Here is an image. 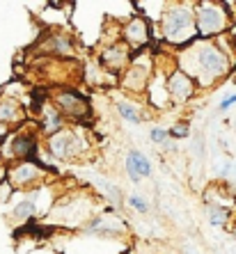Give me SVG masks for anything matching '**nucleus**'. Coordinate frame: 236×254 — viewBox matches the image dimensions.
Instances as JSON below:
<instances>
[{"label": "nucleus", "mask_w": 236, "mask_h": 254, "mask_svg": "<svg viewBox=\"0 0 236 254\" xmlns=\"http://www.w3.org/2000/svg\"><path fill=\"white\" fill-rule=\"evenodd\" d=\"M193 83H211V80H218L230 73V58L220 51L216 44H202V46L193 48Z\"/></svg>", "instance_id": "obj_1"}, {"label": "nucleus", "mask_w": 236, "mask_h": 254, "mask_svg": "<svg viewBox=\"0 0 236 254\" xmlns=\"http://www.w3.org/2000/svg\"><path fill=\"white\" fill-rule=\"evenodd\" d=\"M163 37L177 46H190L197 39L195 14L188 5H174L163 14Z\"/></svg>", "instance_id": "obj_2"}, {"label": "nucleus", "mask_w": 236, "mask_h": 254, "mask_svg": "<svg viewBox=\"0 0 236 254\" xmlns=\"http://www.w3.org/2000/svg\"><path fill=\"white\" fill-rule=\"evenodd\" d=\"M193 14H195V32L202 39L225 32V28L230 23V14L225 12V7H218L213 2H200L193 9Z\"/></svg>", "instance_id": "obj_3"}, {"label": "nucleus", "mask_w": 236, "mask_h": 254, "mask_svg": "<svg viewBox=\"0 0 236 254\" xmlns=\"http://www.w3.org/2000/svg\"><path fill=\"white\" fill-rule=\"evenodd\" d=\"M55 110L62 117H69L74 122H85L89 117V103L76 89H60L55 96Z\"/></svg>", "instance_id": "obj_4"}, {"label": "nucleus", "mask_w": 236, "mask_h": 254, "mask_svg": "<svg viewBox=\"0 0 236 254\" xmlns=\"http://www.w3.org/2000/svg\"><path fill=\"white\" fill-rule=\"evenodd\" d=\"M46 167L42 163H35V160H18L12 170L7 172V184L16 186V188H23V186H35L39 179L44 177Z\"/></svg>", "instance_id": "obj_5"}, {"label": "nucleus", "mask_w": 236, "mask_h": 254, "mask_svg": "<svg viewBox=\"0 0 236 254\" xmlns=\"http://www.w3.org/2000/svg\"><path fill=\"white\" fill-rule=\"evenodd\" d=\"M78 140H80V137H78L71 128L65 126V128L58 130L55 135L48 137V151H51L58 160H69L80 151V142Z\"/></svg>", "instance_id": "obj_6"}, {"label": "nucleus", "mask_w": 236, "mask_h": 254, "mask_svg": "<svg viewBox=\"0 0 236 254\" xmlns=\"http://www.w3.org/2000/svg\"><path fill=\"white\" fill-rule=\"evenodd\" d=\"M165 89L177 103H186V101L195 94V83L190 80L188 73H183L181 69H177L170 73V78H167V83H165Z\"/></svg>", "instance_id": "obj_7"}, {"label": "nucleus", "mask_w": 236, "mask_h": 254, "mask_svg": "<svg viewBox=\"0 0 236 254\" xmlns=\"http://www.w3.org/2000/svg\"><path fill=\"white\" fill-rule=\"evenodd\" d=\"M126 172H129V179L133 184H140L142 177H149L152 174V163L142 151L138 149H131L129 156H126Z\"/></svg>", "instance_id": "obj_8"}, {"label": "nucleus", "mask_w": 236, "mask_h": 254, "mask_svg": "<svg viewBox=\"0 0 236 254\" xmlns=\"http://www.w3.org/2000/svg\"><path fill=\"white\" fill-rule=\"evenodd\" d=\"M149 25H147V21L145 18H140V16H136L131 23H126V28H124V42H126V46H140V48H145L147 46V42H149Z\"/></svg>", "instance_id": "obj_9"}, {"label": "nucleus", "mask_w": 236, "mask_h": 254, "mask_svg": "<svg viewBox=\"0 0 236 254\" xmlns=\"http://www.w3.org/2000/svg\"><path fill=\"white\" fill-rule=\"evenodd\" d=\"M129 46L126 44H122V46H108L103 53H101V64L106 66V69L110 71H119V69H124L126 62H129Z\"/></svg>", "instance_id": "obj_10"}, {"label": "nucleus", "mask_w": 236, "mask_h": 254, "mask_svg": "<svg viewBox=\"0 0 236 254\" xmlns=\"http://www.w3.org/2000/svg\"><path fill=\"white\" fill-rule=\"evenodd\" d=\"M9 151H12V156L16 160H35L37 163V140L32 135L14 137Z\"/></svg>", "instance_id": "obj_11"}, {"label": "nucleus", "mask_w": 236, "mask_h": 254, "mask_svg": "<svg viewBox=\"0 0 236 254\" xmlns=\"http://www.w3.org/2000/svg\"><path fill=\"white\" fill-rule=\"evenodd\" d=\"M65 128V117L55 110V106H42V133L46 137L55 135Z\"/></svg>", "instance_id": "obj_12"}, {"label": "nucleus", "mask_w": 236, "mask_h": 254, "mask_svg": "<svg viewBox=\"0 0 236 254\" xmlns=\"http://www.w3.org/2000/svg\"><path fill=\"white\" fill-rule=\"evenodd\" d=\"M46 51H48V53H58V55H71L69 37L51 32V35L46 37Z\"/></svg>", "instance_id": "obj_13"}, {"label": "nucleus", "mask_w": 236, "mask_h": 254, "mask_svg": "<svg viewBox=\"0 0 236 254\" xmlns=\"http://www.w3.org/2000/svg\"><path fill=\"white\" fill-rule=\"evenodd\" d=\"M35 213H37L35 201L25 199V201H21V204H16V206H14L12 218H14V222H28V220L35 218Z\"/></svg>", "instance_id": "obj_14"}, {"label": "nucleus", "mask_w": 236, "mask_h": 254, "mask_svg": "<svg viewBox=\"0 0 236 254\" xmlns=\"http://www.w3.org/2000/svg\"><path fill=\"white\" fill-rule=\"evenodd\" d=\"M115 108H117V113L122 115L126 122H131V124H142V113L136 106H131L129 101H117Z\"/></svg>", "instance_id": "obj_15"}, {"label": "nucleus", "mask_w": 236, "mask_h": 254, "mask_svg": "<svg viewBox=\"0 0 236 254\" xmlns=\"http://www.w3.org/2000/svg\"><path fill=\"white\" fill-rule=\"evenodd\" d=\"M149 140L154 142V144H158V147L163 149H177V144L174 142H170V137H167V130L165 128H160V126H154L152 130H149Z\"/></svg>", "instance_id": "obj_16"}, {"label": "nucleus", "mask_w": 236, "mask_h": 254, "mask_svg": "<svg viewBox=\"0 0 236 254\" xmlns=\"http://www.w3.org/2000/svg\"><path fill=\"white\" fill-rule=\"evenodd\" d=\"M207 218H209V222H211L213 227H223V225H227V220H230V211L213 204V206L207 208Z\"/></svg>", "instance_id": "obj_17"}, {"label": "nucleus", "mask_w": 236, "mask_h": 254, "mask_svg": "<svg viewBox=\"0 0 236 254\" xmlns=\"http://www.w3.org/2000/svg\"><path fill=\"white\" fill-rule=\"evenodd\" d=\"M14 119H18V103L16 101H2L0 103V122L9 124Z\"/></svg>", "instance_id": "obj_18"}, {"label": "nucleus", "mask_w": 236, "mask_h": 254, "mask_svg": "<svg viewBox=\"0 0 236 254\" xmlns=\"http://www.w3.org/2000/svg\"><path fill=\"white\" fill-rule=\"evenodd\" d=\"M188 133H190L188 122H179V124H174L170 130H167V137H170V140H181V137H186Z\"/></svg>", "instance_id": "obj_19"}, {"label": "nucleus", "mask_w": 236, "mask_h": 254, "mask_svg": "<svg viewBox=\"0 0 236 254\" xmlns=\"http://www.w3.org/2000/svg\"><path fill=\"white\" fill-rule=\"evenodd\" d=\"M126 201H129V204L136 208L138 213H147V211H149V204L142 199L140 195H136V192H133V195H129V199H126Z\"/></svg>", "instance_id": "obj_20"}, {"label": "nucleus", "mask_w": 236, "mask_h": 254, "mask_svg": "<svg viewBox=\"0 0 236 254\" xmlns=\"http://www.w3.org/2000/svg\"><path fill=\"white\" fill-rule=\"evenodd\" d=\"M234 103H236V94H227V96H225V99L218 103V113H227V110H230Z\"/></svg>", "instance_id": "obj_21"}, {"label": "nucleus", "mask_w": 236, "mask_h": 254, "mask_svg": "<svg viewBox=\"0 0 236 254\" xmlns=\"http://www.w3.org/2000/svg\"><path fill=\"white\" fill-rule=\"evenodd\" d=\"M7 133H9V126L0 122V140H2V137H7Z\"/></svg>", "instance_id": "obj_22"}, {"label": "nucleus", "mask_w": 236, "mask_h": 254, "mask_svg": "<svg viewBox=\"0 0 236 254\" xmlns=\"http://www.w3.org/2000/svg\"><path fill=\"white\" fill-rule=\"evenodd\" d=\"M2 181H7V170L0 165V184H2Z\"/></svg>", "instance_id": "obj_23"}, {"label": "nucleus", "mask_w": 236, "mask_h": 254, "mask_svg": "<svg viewBox=\"0 0 236 254\" xmlns=\"http://www.w3.org/2000/svg\"><path fill=\"white\" fill-rule=\"evenodd\" d=\"M234 128H236V124H234Z\"/></svg>", "instance_id": "obj_24"}]
</instances>
